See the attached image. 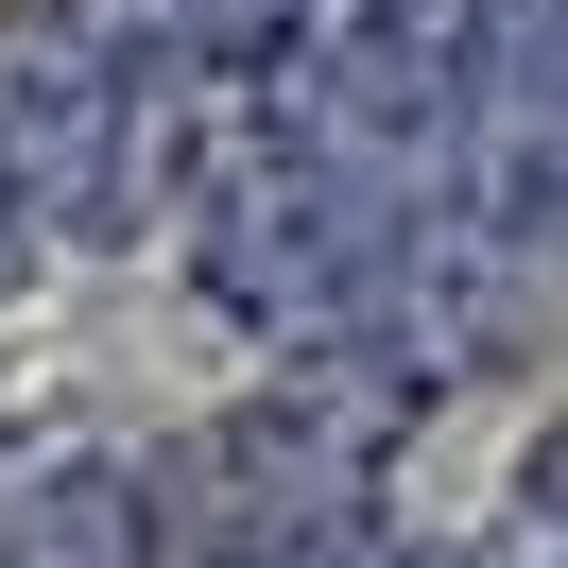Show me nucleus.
I'll return each instance as SVG.
<instances>
[{
  "mask_svg": "<svg viewBox=\"0 0 568 568\" xmlns=\"http://www.w3.org/2000/svg\"><path fill=\"white\" fill-rule=\"evenodd\" d=\"M242 121H258L242 87H139V70H104L52 0L0 18V173H18V224L70 242V258H121L139 224H173L190 173H207Z\"/></svg>",
  "mask_w": 568,
  "mask_h": 568,
  "instance_id": "nucleus-1",
  "label": "nucleus"
},
{
  "mask_svg": "<svg viewBox=\"0 0 568 568\" xmlns=\"http://www.w3.org/2000/svg\"><path fill=\"white\" fill-rule=\"evenodd\" d=\"M396 224H414V207H379L362 173H327V155H293V139H258V121H242V139L190 173L173 242H190V293L276 362V345H311V327L362 311V276H379Z\"/></svg>",
  "mask_w": 568,
  "mask_h": 568,
  "instance_id": "nucleus-2",
  "label": "nucleus"
},
{
  "mask_svg": "<svg viewBox=\"0 0 568 568\" xmlns=\"http://www.w3.org/2000/svg\"><path fill=\"white\" fill-rule=\"evenodd\" d=\"M18 258H36V224H18V173H0V276H18Z\"/></svg>",
  "mask_w": 568,
  "mask_h": 568,
  "instance_id": "nucleus-7",
  "label": "nucleus"
},
{
  "mask_svg": "<svg viewBox=\"0 0 568 568\" xmlns=\"http://www.w3.org/2000/svg\"><path fill=\"white\" fill-rule=\"evenodd\" d=\"M0 568H155V465L70 448L36 483H0Z\"/></svg>",
  "mask_w": 568,
  "mask_h": 568,
  "instance_id": "nucleus-3",
  "label": "nucleus"
},
{
  "mask_svg": "<svg viewBox=\"0 0 568 568\" xmlns=\"http://www.w3.org/2000/svg\"><path fill=\"white\" fill-rule=\"evenodd\" d=\"M517 499H551V517H568V414L534 430V465H517Z\"/></svg>",
  "mask_w": 568,
  "mask_h": 568,
  "instance_id": "nucleus-5",
  "label": "nucleus"
},
{
  "mask_svg": "<svg viewBox=\"0 0 568 568\" xmlns=\"http://www.w3.org/2000/svg\"><path fill=\"white\" fill-rule=\"evenodd\" d=\"M362 568H465V534H379Z\"/></svg>",
  "mask_w": 568,
  "mask_h": 568,
  "instance_id": "nucleus-6",
  "label": "nucleus"
},
{
  "mask_svg": "<svg viewBox=\"0 0 568 568\" xmlns=\"http://www.w3.org/2000/svg\"><path fill=\"white\" fill-rule=\"evenodd\" d=\"M465 568H568V517L551 499H499V517L465 534Z\"/></svg>",
  "mask_w": 568,
  "mask_h": 568,
  "instance_id": "nucleus-4",
  "label": "nucleus"
}]
</instances>
